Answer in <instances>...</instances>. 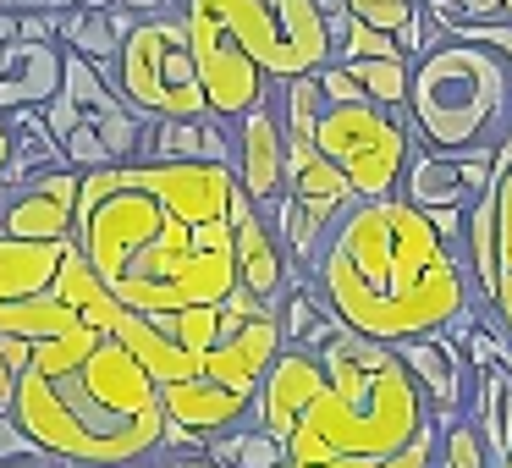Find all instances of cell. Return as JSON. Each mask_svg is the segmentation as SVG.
Here are the masks:
<instances>
[{"instance_id":"obj_1","label":"cell","mask_w":512,"mask_h":468,"mask_svg":"<svg viewBox=\"0 0 512 468\" xmlns=\"http://www.w3.org/2000/svg\"><path fill=\"white\" fill-rule=\"evenodd\" d=\"M237 171L215 160H133L83 171L72 243L122 309L226 303L237 281Z\"/></svg>"},{"instance_id":"obj_2","label":"cell","mask_w":512,"mask_h":468,"mask_svg":"<svg viewBox=\"0 0 512 468\" xmlns=\"http://www.w3.org/2000/svg\"><path fill=\"white\" fill-rule=\"evenodd\" d=\"M309 276L347 331L391 347L408 336H435L452 320H479L485 309L468 248H452L402 193L358 199L325 232Z\"/></svg>"},{"instance_id":"obj_3","label":"cell","mask_w":512,"mask_h":468,"mask_svg":"<svg viewBox=\"0 0 512 468\" xmlns=\"http://www.w3.org/2000/svg\"><path fill=\"white\" fill-rule=\"evenodd\" d=\"M12 413L50 457L89 468H122L166 452L160 380L116 331H83L28 353L12 391Z\"/></svg>"},{"instance_id":"obj_4","label":"cell","mask_w":512,"mask_h":468,"mask_svg":"<svg viewBox=\"0 0 512 468\" xmlns=\"http://www.w3.org/2000/svg\"><path fill=\"white\" fill-rule=\"evenodd\" d=\"M320 358L325 386L292 430L287 468H380L435 424L430 397L391 342L342 331L320 347Z\"/></svg>"},{"instance_id":"obj_5","label":"cell","mask_w":512,"mask_h":468,"mask_svg":"<svg viewBox=\"0 0 512 468\" xmlns=\"http://www.w3.org/2000/svg\"><path fill=\"white\" fill-rule=\"evenodd\" d=\"M210 116L237 122L276 83L309 78L331 61V12L320 0H182Z\"/></svg>"},{"instance_id":"obj_6","label":"cell","mask_w":512,"mask_h":468,"mask_svg":"<svg viewBox=\"0 0 512 468\" xmlns=\"http://www.w3.org/2000/svg\"><path fill=\"white\" fill-rule=\"evenodd\" d=\"M122 303L94 276L78 243H23L0 237V408H12L28 353L100 325L116 331Z\"/></svg>"},{"instance_id":"obj_7","label":"cell","mask_w":512,"mask_h":468,"mask_svg":"<svg viewBox=\"0 0 512 468\" xmlns=\"http://www.w3.org/2000/svg\"><path fill=\"white\" fill-rule=\"evenodd\" d=\"M408 133L419 149L463 155V149H496L512 138V67L501 50L479 39L446 34L435 50L413 61L408 89Z\"/></svg>"},{"instance_id":"obj_8","label":"cell","mask_w":512,"mask_h":468,"mask_svg":"<svg viewBox=\"0 0 512 468\" xmlns=\"http://www.w3.org/2000/svg\"><path fill=\"white\" fill-rule=\"evenodd\" d=\"M45 122L61 138L72 171L133 166V160H144V144H149V116H138L122 100L111 72H100L94 61L72 56V50H67V83L45 105Z\"/></svg>"},{"instance_id":"obj_9","label":"cell","mask_w":512,"mask_h":468,"mask_svg":"<svg viewBox=\"0 0 512 468\" xmlns=\"http://www.w3.org/2000/svg\"><path fill=\"white\" fill-rule=\"evenodd\" d=\"M111 83L149 122H199V116H210V94L199 83V61H193L182 12L138 17V28L122 39Z\"/></svg>"},{"instance_id":"obj_10","label":"cell","mask_w":512,"mask_h":468,"mask_svg":"<svg viewBox=\"0 0 512 468\" xmlns=\"http://www.w3.org/2000/svg\"><path fill=\"white\" fill-rule=\"evenodd\" d=\"M314 149L347 171L358 199H391V193H402V177H408L413 133L397 111L358 100V105H331L320 116Z\"/></svg>"},{"instance_id":"obj_11","label":"cell","mask_w":512,"mask_h":468,"mask_svg":"<svg viewBox=\"0 0 512 468\" xmlns=\"http://www.w3.org/2000/svg\"><path fill=\"white\" fill-rule=\"evenodd\" d=\"M78 199H83V171H72V166L28 177L17 188H0V237L72 243V232H78Z\"/></svg>"},{"instance_id":"obj_12","label":"cell","mask_w":512,"mask_h":468,"mask_svg":"<svg viewBox=\"0 0 512 468\" xmlns=\"http://www.w3.org/2000/svg\"><path fill=\"white\" fill-rule=\"evenodd\" d=\"M232 171L265 215L287 199V127L270 100L232 122Z\"/></svg>"},{"instance_id":"obj_13","label":"cell","mask_w":512,"mask_h":468,"mask_svg":"<svg viewBox=\"0 0 512 468\" xmlns=\"http://www.w3.org/2000/svg\"><path fill=\"white\" fill-rule=\"evenodd\" d=\"M320 386H325L320 347L287 342V347H281V358L270 364V375L259 380L254 424H259V430H270L276 441H292V430H298V419L309 413V402L320 397Z\"/></svg>"},{"instance_id":"obj_14","label":"cell","mask_w":512,"mask_h":468,"mask_svg":"<svg viewBox=\"0 0 512 468\" xmlns=\"http://www.w3.org/2000/svg\"><path fill=\"white\" fill-rule=\"evenodd\" d=\"M232 210H237V281H243V292H254L259 303L276 309V298L292 287V254L281 243V232L270 226V215L243 193V182H237Z\"/></svg>"},{"instance_id":"obj_15","label":"cell","mask_w":512,"mask_h":468,"mask_svg":"<svg viewBox=\"0 0 512 468\" xmlns=\"http://www.w3.org/2000/svg\"><path fill=\"white\" fill-rule=\"evenodd\" d=\"M67 83V45L56 39H12L0 45V116L45 111Z\"/></svg>"},{"instance_id":"obj_16","label":"cell","mask_w":512,"mask_h":468,"mask_svg":"<svg viewBox=\"0 0 512 468\" xmlns=\"http://www.w3.org/2000/svg\"><path fill=\"white\" fill-rule=\"evenodd\" d=\"M397 353H402V364H408V375L419 380V391L430 397V408H435V424H457L463 419V402H468V358H463V347H452L441 331L435 336H408V342H397Z\"/></svg>"},{"instance_id":"obj_17","label":"cell","mask_w":512,"mask_h":468,"mask_svg":"<svg viewBox=\"0 0 512 468\" xmlns=\"http://www.w3.org/2000/svg\"><path fill=\"white\" fill-rule=\"evenodd\" d=\"M138 28V17L127 12V6H111V12H94V6H72V12H61V45L72 50V56L94 61L100 72L116 67V56H122V39Z\"/></svg>"},{"instance_id":"obj_18","label":"cell","mask_w":512,"mask_h":468,"mask_svg":"<svg viewBox=\"0 0 512 468\" xmlns=\"http://www.w3.org/2000/svg\"><path fill=\"white\" fill-rule=\"evenodd\" d=\"M144 160H215V166H232V122H221V116L149 122Z\"/></svg>"},{"instance_id":"obj_19","label":"cell","mask_w":512,"mask_h":468,"mask_svg":"<svg viewBox=\"0 0 512 468\" xmlns=\"http://www.w3.org/2000/svg\"><path fill=\"white\" fill-rule=\"evenodd\" d=\"M402 199L419 204V210H474V193H468L463 171H457L452 155H435V149L413 144L408 177H402Z\"/></svg>"},{"instance_id":"obj_20","label":"cell","mask_w":512,"mask_h":468,"mask_svg":"<svg viewBox=\"0 0 512 468\" xmlns=\"http://www.w3.org/2000/svg\"><path fill=\"white\" fill-rule=\"evenodd\" d=\"M474 424L496 468L512 452V364H490L474 375Z\"/></svg>"},{"instance_id":"obj_21","label":"cell","mask_w":512,"mask_h":468,"mask_svg":"<svg viewBox=\"0 0 512 468\" xmlns=\"http://www.w3.org/2000/svg\"><path fill=\"white\" fill-rule=\"evenodd\" d=\"M463 248H468V270H474L479 292H485V309L501 287V193H479V204L468 210V232H463Z\"/></svg>"},{"instance_id":"obj_22","label":"cell","mask_w":512,"mask_h":468,"mask_svg":"<svg viewBox=\"0 0 512 468\" xmlns=\"http://www.w3.org/2000/svg\"><path fill=\"white\" fill-rule=\"evenodd\" d=\"M270 105H276V116H281V127H287L292 144H298V138H314L320 116L331 111L320 72H309V78H292V83H276V89H270Z\"/></svg>"},{"instance_id":"obj_23","label":"cell","mask_w":512,"mask_h":468,"mask_svg":"<svg viewBox=\"0 0 512 468\" xmlns=\"http://www.w3.org/2000/svg\"><path fill=\"white\" fill-rule=\"evenodd\" d=\"M204 452L226 468H287V441H276V435L259 430V424H237V430L215 435Z\"/></svg>"},{"instance_id":"obj_24","label":"cell","mask_w":512,"mask_h":468,"mask_svg":"<svg viewBox=\"0 0 512 468\" xmlns=\"http://www.w3.org/2000/svg\"><path fill=\"white\" fill-rule=\"evenodd\" d=\"M342 12L358 17V23H369V28H380V34L402 39L413 28V17L424 12V0H342Z\"/></svg>"},{"instance_id":"obj_25","label":"cell","mask_w":512,"mask_h":468,"mask_svg":"<svg viewBox=\"0 0 512 468\" xmlns=\"http://www.w3.org/2000/svg\"><path fill=\"white\" fill-rule=\"evenodd\" d=\"M496 193H501V287H496V298H490V314H496L501 331L512 336V171L496 182Z\"/></svg>"},{"instance_id":"obj_26","label":"cell","mask_w":512,"mask_h":468,"mask_svg":"<svg viewBox=\"0 0 512 468\" xmlns=\"http://www.w3.org/2000/svg\"><path fill=\"white\" fill-rule=\"evenodd\" d=\"M435 468H490V452H485V441H479L474 419H457L441 430V457H435Z\"/></svg>"},{"instance_id":"obj_27","label":"cell","mask_w":512,"mask_h":468,"mask_svg":"<svg viewBox=\"0 0 512 468\" xmlns=\"http://www.w3.org/2000/svg\"><path fill=\"white\" fill-rule=\"evenodd\" d=\"M17 463H56V457L17 424L12 408H0V468H17Z\"/></svg>"},{"instance_id":"obj_28","label":"cell","mask_w":512,"mask_h":468,"mask_svg":"<svg viewBox=\"0 0 512 468\" xmlns=\"http://www.w3.org/2000/svg\"><path fill=\"white\" fill-rule=\"evenodd\" d=\"M116 6H127L133 17H166V12H182V0H116Z\"/></svg>"},{"instance_id":"obj_29","label":"cell","mask_w":512,"mask_h":468,"mask_svg":"<svg viewBox=\"0 0 512 468\" xmlns=\"http://www.w3.org/2000/svg\"><path fill=\"white\" fill-rule=\"evenodd\" d=\"M12 39H23V12H6L0 6V45H12Z\"/></svg>"},{"instance_id":"obj_30","label":"cell","mask_w":512,"mask_h":468,"mask_svg":"<svg viewBox=\"0 0 512 468\" xmlns=\"http://www.w3.org/2000/svg\"><path fill=\"white\" fill-rule=\"evenodd\" d=\"M171 468H226V463H215L210 452H182V457H177V463H171Z\"/></svg>"},{"instance_id":"obj_31","label":"cell","mask_w":512,"mask_h":468,"mask_svg":"<svg viewBox=\"0 0 512 468\" xmlns=\"http://www.w3.org/2000/svg\"><path fill=\"white\" fill-rule=\"evenodd\" d=\"M83 0H28V12H72Z\"/></svg>"},{"instance_id":"obj_32","label":"cell","mask_w":512,"mask_h":468,"mask_svg":"<svg viewBox=\"0 0 512 468\" xmlns=\"http://www.w3.org/2000/svg\"><path fill=\"white\" fill-rule=\"evenodd\" d=\"M6 160H12V127H6V116H0V177H6Z\"/></svg>"},{"instance_id":"obj_33","label":"cell","mask_w":512,"mask_h":468,"mask_svg":"<svg viewBox=\"0 0 512 468\" xmlns=\"http://www.w3.org/2000/svg\"><path fill=\"white\" fill-rule=\"evenodd\" d=\"M83 6H94V12H111L116 0H83Z\"/></svg>"},{"instance_id":"obj_34","label":"cell","mask_w":512,"mask_h":468,"mask_svg":"<svg viewBox=\"0 0 512 468\" xmlns=\"http://www.w3.org/2000/svg\"><path fill=\"white\" fill-rule=\"evenodd\" d=\"M0 6H6V12H28V0H0Z\"/></svg>"},{"instance_id":"obj_35","label":"cell","mask_w":512,"mask_h":468,"mask_svg":"<svg viewBox=\"0 0 512 468\" xmlns=\"http://www.w3.org/2000/svg\"><path fill=\"white\" fill-rule=\"evenodd\" d=\"M122 468H160V463H155V457H144V463H122ZM166 468H171V463H166Z\"/></svg>"},{"instance_id":"obj_36","label":"cell","mask_w":512,"mask_h":468,"mask_svg":"<svg viewBox=\"0 0 512 468\" xmlns=\"http://www.w3.org/2000/svg\"><path fill=\"white\" fill-rule=\"evenodd\" d=\"M496 468H512V452H507V457H501V463H496Z\"/></svg>"}]
</instances>
